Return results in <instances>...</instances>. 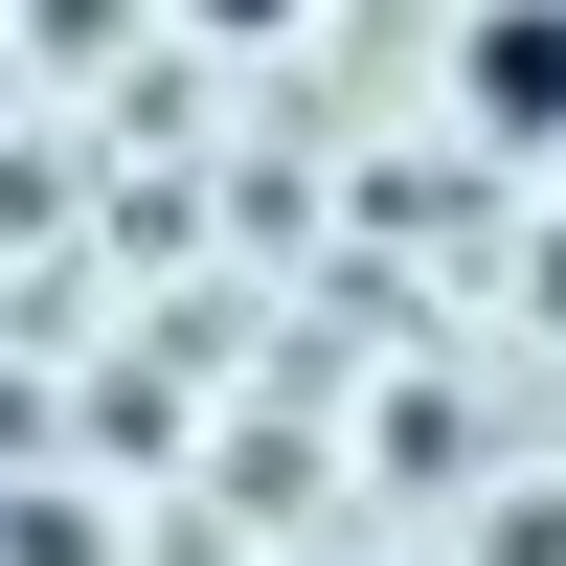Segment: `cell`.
Listing matches in <instances>:
<instances>
[{
    "instance_id": "1",
    "label": "cell",
    "mask_w": 566,
    "mask_h": 566,
    "mask_svg": "<svg viewBox=\"0 0 566 566\" xmlns=\"http://www.w3.org/2000/svg\"><path fill=\"white\" fill-rule=\"evenodd\" d=\"M453 91H476V136H566V0H499L453 45Z\"/></svg>"
},
{
    "instance_id": "2",
    "label": "cell",
    "mask_w": 566,
    "mask_h": 566,
    "mask_svg": "<svg viewBox=\"0 0 566 566\" xmlns=\"http://www.w3.org/2000/svg\"><path fill=\"white\" fill-rule=\"evenodd\" d=\"M205 23H295V0H205Z\"/></svg>"
}]
</instances>
